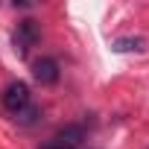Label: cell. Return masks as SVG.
Masks as SVG:
<instances>
[{"label": "cell", "instance_id": "cell-6", "mask_svg": "<svg viewBox=\"0 0 149 149\" xmlns=\"http://www.w3.org/2000/svg\"><path fill=\"white\" fill-rule=\"evenodd\" d=\"M15 117H18V123H24V126H32V123L41 117V108H35V105H26V108H24V111H18Z\"/></svg>", "mask_w": 149, "mask_h": 149}, {"label": "cell", "instance_id": "cell-5", "mask_svg": "<svg viewBox=\"0 0 149 149\" xmlns=\"http://www.w3.org/2000/svg\"><path fill=\"white\" fill-rule=\"evenodd\" d=\"M114 50L117 53H140V50H146V41L140 38V35H123V38H117L114 41Z\"/></svg>", "mask_w": 149, "mask_h": 149}, {"label": "cell", "instance_id": "cell-4", "mask_svg": "<svg viewBox=\"0 0 149 149\" xmlns=\"http://www.w3.org/2000/svg\"><path fill=\"white\" fill-rule=\"evenodd\" d=\"M82 140H85V129L82 126H64L56 134V146H61V149H76Z\"/></svg>", "mask_w": 149, "mask_h": 149}, {"label": "cell", "instance_id": "cell-7", "mask_svg": "<svg viewBox=\"0 0 149 149\" xmlns=\"http://www.w3.org/2000/svg\"><path fill=\"white\" fill-rule=\"evenodd\" d=\"M44 149H61V146H56V143H50V146H44Z\"/></svg>", "mask_w": 149, "mask_h": 149}, {"label": "cell", "instance_id": "cell-1", "mask_svg": "<svg viewBox=\"0 0 149 149\" xmlns=\"http://www.w3.org/2000/svg\"><path fill=\"white\" fill-rule=\"evenodd\" d=\"M38 38H41V29H38V24L32 21V18H26V21H21L18 24V29L12 32V44H15V53L18 56H26L35 44H38Z\"/></svg>", "mask_w": 149, "mask_h": 149}, {"label": "cell", "instance_id": "cell-3", "mask_svg": "<svg viewBox=\"0 0 149 149\" xmlns=\"http://www.w3.org/2000/svg\"><path fill=\"white\" fill-rule=\"evenodd\" d=\"M32 76H35L41 85H53V82H58V61L50 58V56H41V58L32 64Z\"/></svg>", "mask_w": 149, "mask_h": 149}, {"label": "cell", "instance_id": "cell-2", "mask_svg": "<svg viewBox=\"0 0 149 149\" xmlns=\"http://www.w3.org/2000/svg\"><path fill=\"white\" fill-rule=\"evenodd\" d=\"M26 105H29V88L24 82H9L6 91H3V108L12 111V114H18Z\"/></svg>", "mask_w": 149, "mask_h": 149}]
</instances>
